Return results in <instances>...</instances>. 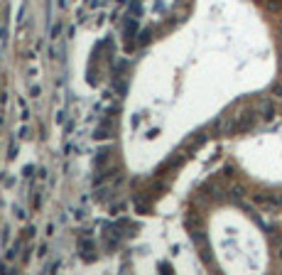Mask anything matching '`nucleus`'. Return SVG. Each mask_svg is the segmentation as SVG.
Masks as SVG:
<instances>
[{"label": "nucleus", "mask_w": 282, "mask_h": 275, "mask_svg": "<svg viewBox=\"0 0 282 275\" xmlns=\"http://www.w3.org/2000/svg\"><path fill=\"white\" fill-rule=\"evenodd\" d=\"M277 256H280V258H282V243H280V248H277Z\"/></svg>", "instance_id": "nucleus-2"}, {"label": "nucleus", "mask_w": 282, "mask_h": 275, "mask_svg": "<svg viewBox=\"0 0 282 275\" xmlns=\"http://www.w3.org/2000/svg\"><path fill=\"white\" fill-rule=\"evenodd\" d=\"M275 115V106L270 101H263V118H272Z\"/></svg>", "instance_id": "nucleus-1"}]
</instances>
